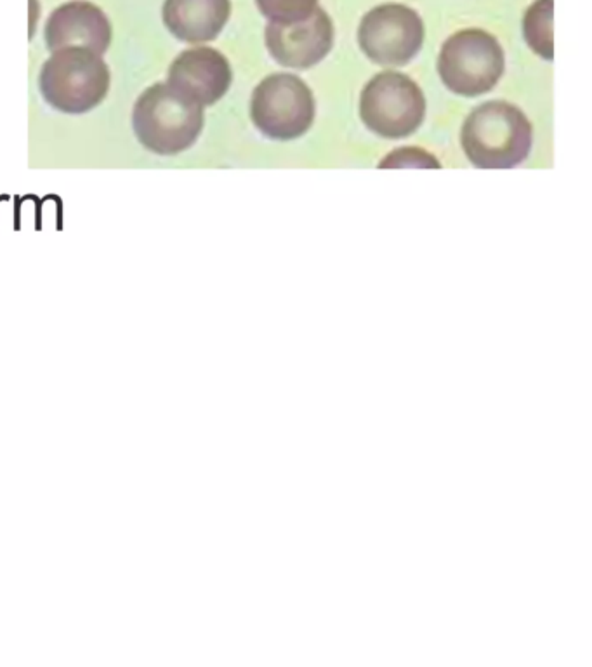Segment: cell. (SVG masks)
I'll list each match as a JSON object with an SVG mask.
<instances>
[{
	"mask_svg": "<svg viewBox=\"0 0 592 667\" xmlns=\"http://www.w3.org/2000/svg\"><path fill=\"white\" fill-rule=\"evenodd\" d=\"M360 115L365 126L386 140H401L419 129L426 97L410 76L398 72L375 75L361 90Z\"/></svg>",
	"mask_w": 592,
	"mask_h": 667,
	"instance_id": "5b68a950",
	"label": "cell"
},
{
	"mask_svg": "<svg viewBox=\"0 0 592 667\" xmlns=\"http://www.w3.org/2000/svg\"><path fill=\"white\" fill-rule=\"evenodd\" d=\"M311 89L290 74L269 75L254 89L250 116L255 127L271 140L301 137L314 120Z\"/></svg>",
	"mask_w": 592,
	"mask_h": 667,
	"instance_id": "8992f818",
	"label": "cell"
},
{
	"mask_svg": "<svg viewBox=\"0 0 592 667\" xmlns=\"http://www.w3.org/2000/svg\"><path fill=\"white\" fill-rule=\"evenodd\" d=\"M506 58L499 40L480 28L453 34L441 47L438 74L459 96L487 94L504 74Z\"/></svg>",
	"mask_w": 592,
	"mask_h": 667,
	"instance_id": "277c9868",
	"label": "cell"
},
{
	"mask_svg": "<svg viewBox=\"0 0 592 667\" xmlns=\"http://www.w3.org/2000/svg\"><path fill=\"white\" fill-rule=\"evenodd\" d=\"M431 167V169H438L440 162L434 156H431L427 151H422L419 148H401L391 153L387 159L381 162V169H391V167Z\"/></svg>",
	"mask_w": 592,
	"mask_h": 667,
	"instance_id": "5bb4252c",
	"label": "cell"
},
{
	"mask_svg": "<svg viewBox=\"0 0 592 667\" xmlns=\"http://www.w3.org/2000/svg\"><path fill=\"white\" fill-rule=\"evenodd\" d=\"M462 148L480 169H511L532 149V123L514 105L488 101L474 108L462 127Z\"/></svg>",
	"mask_w": 592,
	"mask_h": 667,
	"instance_id": "3957f363",
	"label": "cell"
},
{
	"mask_svg": "<svg viewBox=\"0 0 592 667\" xmlns=\"http://www.w3.org/2000/svg\"><path fill=\"white\" fill-rule=\"evenodd\" d=\"M363 53L384 67H403L424 42V23L417 11L401 4H384L363 16L358 30Z\"/></svg>",
	"mask_w": 592,
	"mask_h": 667,
	"instance_id": "52a82bcc",
	"label": "cell"
},
{
	"mask_svg": "<svg viewBox=\"0 0 592 667\" xmlns=\"http://www.w3.org/2000/svg\"><path fill=\"white\" fill-rule=\"evenodd\" d=\"M259 11L269 23H297L311 16L318 0H255Z\"/></svg>",
	"mask_w": 592,
	"mask_h": 667,
	"instance_id": "4fadbf2b",
	"label": "cell"
},
{
	"mask_svg": "<svg viewBox=\"0 0 592 667\" xmlns=\"http://www.w3.org/2000/svg\"><path fill=\"white\" fill-rule=\"evenodd\" d=\"M233 72L222 53L212 47L182 50L167 72V83L199 107L217 103L231 86Z\"/></svg>",
	"mask_w": 592,
	"mask_h": 667,
	"instance_id": "9c48e42d",
	"label": "cell"
},
{
	"mask_svg": "<svg viewBox=\"0 0 592 667\" xmlns=\"http://www.w3.org/2000/svg\"><path fill=\"white\" fill-rule=\"evenodd\" d=\"M112 83L103 56L86 47H63L51 53L39 74V90L47 105L68 115L100 107Z\"/></svg>",
	"mask_w": 592,
	"mask_h": 667,
	"instance_id": "6da1fadb",
	"label": "cell"
},
{
	"mask_svg": "<svg viewBox=\"0 0 592 667\" xmlns=\"http://www.w3.org/2000/svg\"><path fill=\"white\" fill-rule=\"evenodd\" d=\"M133 129L137 141L152 153L177 155L199 140L203 108L175 93L167 82H156L134 103Z\"/></svg>",
	"mask_w": 592,
	"mask_h": 667,
	"instance_id": "7a4b0ae2",
	"label": "cell"
},
{
	"mask_svg": "<svg viewBox=\"0 0 592 667\" xmlns=\"http://www.w3.org/2000/svg\"><path fill=\"white\" fill-rule=\"evenodd\" d=\"M231 14L229 0H166L163 25L186 43L210 42L226 27Z\"/></svg>",
	"mask_w": 592,
	"mask_h": 667,
	"instance_id": "8fae6325",
	"label": "cell"
},
{
	"mask_svg": "<svg viewBox=\"0 0 592 667\" xmlns=\"http://www.w3.org/2000/svg\"><path fill=\"white\" fill-rule=\"evenodd\" d=\"M266 47L287 68L306 70L320 63L334 46V23L321 7L297 23H268Z\"/></svg>",
	"mask_w": 592,
	"mask_h": 667,
	"instance_id": "ba28073f",
	"label": "cell"
},
{
	"mask_svg": "<svg viewBox=\"0 0 592 667\" xmlns=\"http://www.w3.org/2000/svg\"><path fill=\"white\" fill-rule=\"evenodd\" d=\"M523 34L528 46L544 60H553V0H537L523 20Z\"/></svg>",
	"mask_w": 592,
	"mask_h": 667,
	"instance_id": "7c38bea8",
	"label": "cell"
},
{
	"mask_svg": "<svg viewBox=\"0 0 592 667\" xmlns=\"http://www.w3.org/2000/svg\"><path fill=\"white\" fill-rule=\"evenodd\" d=\"M112 35L105 11L89 0L63 4L49 14L43 27V42L51 53L63 47H86L103 56Z\"/></svg>",
	"mask_w": 592,
	"mask_h": 667,
	"instance_id": "30bf717a",
	"label": "cell"
}]
</instances>
